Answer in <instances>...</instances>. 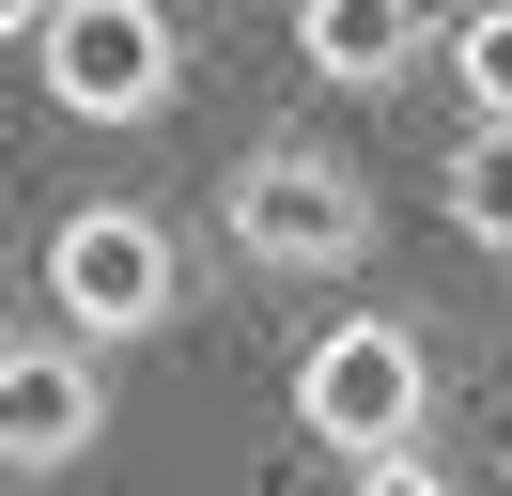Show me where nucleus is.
<instances>
[{"instance_id":"f257e3e1","label":"nucleus","mask_w":512,"mask_h":496,"mask_svg":"<svg viewBox=\"0 0 512 496\" xmlns=\"http://www.w3.org/2000/svg\"><path fill=\"white\" fill-rule=\"evenodd\" d=\"M218 248L264 279H342V264H373V186L326 140H249L218 171Z\"/></svg>"},{"instance_id":"f03ea898","label":"nucleus","mask_w":512,"mask_h":496,"mask_svg":"<svg viewBox=\"0 0 512 496\" xmlns=\"http://www.w3.org/2000/svg\"><path fill=\"white\" fill-rule=\"evenodd\" d=\"M295 434L342 465H388V450H435V341L404 310H342V326L295 357Z\"/></svg>"},{"instance_id":"7ed1b4c3","label":"nucleus","mask_w":512,"mask_h":496,"mask_svg":"<svg viewBox=\"0 0 512 496\" xmlns=\"http://www.w3.org/2000/svg\"><path fill=\"white\" fill-rule=\"evenodd\" d=\"M47 310H63V341H94V357L156 341L171 310H187V233H171L156 202H78L63 233H47Z\"/></svg>"},{"instance_id":"20e7f679","label":"nucleus","mask_w":512,"mask_h":496,"mask_svg":"<svg viewBox=\"0 0 512 496\" xmlns=\"http://www.w3.org/2000/svg\"><path fill=\"white\" fill-rule=\"evenodd\" d=\"M32 78L78 124H156L187 93V31H171V0H63L47 47H32Z\"/></svg>"},{"instance_id":"39448f33","label":"nucleus","mask_w":512,"mask_h":496,"mask_svg":"<svg viewBox=\"0 0 512 496\" xmlns=\"http://www.w3.org/2000/svg\"><path fill=\"white\" fill-rule=\"evenodd\" d=\"M109 434V372L94 341L32 326V341H0V481H47V465H78Z\"/></svg>"},{"instance_id":"423d86ee","label":"nucleus","mask_w":512,"mask_h":496,"mask_svg":"<svg viewBox=\"0 0 512 496\" xmlns=\"http://www.w3.org/2000/svg\"><path fill=\"white\" fill-rule=\"evenodd\" d=\"M435 47H450L435 0H295V62H311L326 93H388V78H419Z\"/></svg>"},{"instance_id":"0eeeda50","label":"nucleus","mask_w":512,"mask_h":496,"mask_svg":"<svg viewBox=\"0 0 512 496\" xmlns=\"http://www.w3.org/2000/svg\"><path fill=\"white\" fill-rule=\"evenodd\" d=\"M435 202H450V233H466V248H497V264H512V124H466V140H450Z\"/></svg>"},{"instance_id":"6e6552de","label":"nucleus","mask_w":512,"mask_h":496,"mask_svg":"<svg viewBox=\"0 0 512 496\" xmlns=\"http://www.w3.org/2000/svg\"><path fill=\"white\" fill-rule=\"evenodd\" d=\"M450 93H466V124H512V0L450 16Z\"/></svg>"},{"instance_id":"1a4fd4ad","label":"nucleus","mask_w":512,"mask_h":496,"mask_svg":"<svg viewBox=\"0 0 512 496\" xmlns=\"http://www.w3.org/2000/svg\"><path fill=\"white\" fill-rule=\"evenodd\" d=\"M357 496H450V465L435 450H388V465H357Z\"/></svg>"},{"instance_id":"9d476101","label":"nucleus","mask_w":512,"mask_h":496,"mask_svg":"<svg viewBox=\"0 0 512 496\" xmlns=\"http://www.w3.org/2000/svg\"><path fill=\"white\" fill-rule=\"evenodd\" d=\"M47 16H63V0H0V47H47Z\"/></svg>"},{"instance_id":"9b49d317","label":"nucleus","mask_w":512,"mask_h":496,"mask_svg":"<svg viewBox=\"0 0 512 496\" xmlns=\"http://www.w3.org/2000/svg\"><path fill=\"white\" fill-rule=\"evenodd\" d=\"M0 310H16V279H0ZM0 341H16V326H0Z\"/></svg>"}]
</instances>
